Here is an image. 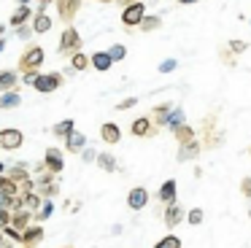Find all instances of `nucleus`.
<instances>
[{"instance_id":"f257e3e1","label":"nucleus","mask_w":251,"mask_h":248,"mask_svg":"<svg viewBox=\"0 0 251 248\" xmlns=\"http://www.w3.org/2000/svg\"><path fill=\"white\" fill-rule=\"evenodd\" d=\"M44 57H46V51H44V46H27L22 51V57H19V70L22 73H30V70H38L41 65H44Z\"/></svg>"},{"instance_id":"f03ea898","label":"nucleus","mask_w":251,"mask_h":248,"mask_svg":"<svg viewBox=\"0 0 251 248\" xmlns=\"http://www.w3.org/2000/svg\"><path fill=\"white\" fill-rule=\"evenodd\" d=\"M78 49H81V35H78L76 27L68 25L65 30H62L60 35V43H57V51L62 54V57H68V54H76Z\"/></svg>"},{"instance_id":"7ed1b4c3","label":"nucleus","mask_w":251,"mask_h":248,"mask_svg":"<svg viewBox=\"0 0 251 248\" xmlns=\"http://www.w3.org/2000/svg\"><path fill=\"white\" fill-rule=\"evenodd\" d=\"M216 113H208L205 119H202V149H216V146H222V135L216 132Z\"/></svg>"},{"instance_id":"20e7f679","label":"nucleus","mask_w":251,"mask_h":248,"mask_svg":"<svg viewBox=\"0 0 251 248\" xmlns=\"http://www.w3.org/2000/svg\"><path fill=\"white\" fill-rule=\"evenodd\" d=\"M62 81H65V75L60 73V70H51V73H41L38 78H35L33 89L44 92V95H51V92H57L62 86Z\"/></svg>"},{"instance_id":"39448f33","label":"nucleus","mask_w":251,"mask_h":248,"mask_svg":"<svg viewBox=\"0 0 251 248\" xmlns=\"http://www.w3.org/2000/svg\"><path fill=\"white\" fill-rule=\"evenodd\" d=\"M22 143H25L22 129H17V127H3L0 129V149L3 151H17Z\"/></svg>"},{"instance_id":"423d86ee","label":"nucleus","mask_w":251,"mask_h":248,"mask_svg":"<svg viewBox=\"0 0 251 248\" xmlns=\"http://www.w3.org/2000/svg\"><path fill=\"white\" fill-rule=\"evenodd\" d=\"M143 16H146V5L132 3V5H127V8H122V25H125L127 30H132V27H138L143 22Z\"/></svg>"},{"instance_id":"0eeeda50","label":"nucleus","mask_w":251,"mask_h":248,"mask_svg":"<svg viewBox=\"0 0 251 248\" xmlns=\"http://www.w3.org/2000/svg\"><path fill=\"white\" fill-rule=\"evenodd\" d=\"M149 199H151V194H149L146 186H132L130 192H127V208L130 210H143L149 205Z\"/></svg>"},{"instance_id":"6e6552de","label":"nucleus","mask_w":251,"mask_h":248,"mask_svg":"<svg viewBox=\"0 0 251 248\" xmlns=\"http://www.w3.org/2000/svg\"><path fill=\"white\" fill-rule=\"evenodd\" d=\"M54 5H57V14H60V19L65 25H71L76 19V14L81 11V0H54Z\"/></svg>"},{"instance_id":"1a4fd4ad","label":"nucleus","mask_w":251,"mask_h":248,"mask_svg":"<svg viewBox=\"0 0 251 248\" xmlns=\"http://www.w3.org/2000/svg\"><path fill=\"white\" fill-rule=\"evenodd\" d=\"M184 219H186V210L181 208L178 202H170V205H165L162 221H165V226H168V229H176V226H178Z\"/></svg>"},{"instance_id":"9d476101","label":"nucleus","mask_w":251,"mask_h":248,"mask_svg":"<svg viewBox=\"0 0 251 248\" xmlns=\"http://www.w3.org/2000/svg\"><path fill=\"white\" fill-rule=\"evenodd\" d=\"M44 167L49 173H54V175H60L62 170H65V159H62V151L60 149H46V154H44Z\"/></svg>"},{"instance_id":"9b49d317","label":"nucleus","mask_w":251,"mask_h":248,"mask_svg":"<svg viewBox=\"0 0 251 248\" xmlns=\"http://www.w3.org/2000/svg\"><path fill=\"white\" fill-rule=\"evenodd\" d=\"M130 135L132 138H151V135H157V127L151 124L149 116H138L135 122L130 124Z\"/></svg>"},{"instance_id":"f8f14e48","label":"nucleus","mask_w":251,"mask_h":248,"mask_svg":"<svg viewBox=\"0 0 251 248\" xmlns=\"http://www.w3.org/2000/svg\"><path fill=\"white\" fill-rule=\"evenodd\" d=\"M44 240V224H30L27 229H22V248H35Z\"/></svg>"},{"instance_id":"ddd939ff","label":"nucleus","mask_w":251,"mask_h":248,"mask_svg":"<svg viewBox=\"0 0 251 248\" xmlns=\"http://www.w3.org/2000/svg\"><path fill=\"white\" fill-rule=\"evenodd\" d=\"M173 108H176L173 102H159L151 111V116H149L154 127H168V119H170V111H173Z\"/></svg>"},{"instance_id":"4468645a","label":"nucleus","mask_w":251,"mask_h":248,"mask_svg":"<svg viewBox=\"0 0 251 248\" xmlns=\"http://www.w3.org/2000/svg\"><path fill=\"white\" fill-rule=\"evenodd\" d=\"M87 135L78 132V129H73L71 135H65V149L71 151V154H81V149H87Z\"/></svg>"},{"instance_id":"2eb2a0df","label":"nucleus","mask_w":251,"mask_h":248,"mask_svg":"<svg viewBox=\"0 0 251 248\" xmlns=\"http://www.w3.org/2000/svg\"><path fill=\"white\" fill-rule=\"evenodd\" d=\"M100 138H103V143H108V146L119 143V140H122V129H119V124H116V122H105V124H100Z\"/></svg>"},{"instance_id":"dca6fc26","label":"nucleus","mask_w":251,"mask_h":248,"mask_svg":"<svg viewBox=\"0 0 251 248\" xmlns=\"http://www.w3.org/2000/svg\"><path fill=\"white\" fill-rule=\"evenodd\" d=\"M51 16L46 14V11H35L33 14V35H44V32H49L51 30Z\"/></svg>"},{"instance_id":"f3484780","label":"nucleus","mask_w":251,"mask_h":248,"mask_svg":"<svg viewBox=\"0 0 251 248\" xmlns=\"http://www.w3.org/2000/svg\"><path fill=\"white\" fill-rule=\"evenodd\" d=\"M111 57H108V51H95V54H89V68H95L98 73H108L111 70Z\"/></svg>"},{"instance_id":"a211bd4d","label":"nucleus","mask_w":251,"mask_h":248,"mask_svg":"<svg viewBox=\"0 0 251 248\" xmlns=\"http://www.w3.org/2000/svg\"><path fill=\"white\" fill-rule=\"evenodd\" d=\"M173 140H176L178 146H186V143H192V140H197L195 127H189V124H181V127H176V129H173Z\"/></svg>"},{"instance_id":"6ab92c4d","label":"nucleus","mask_w":251,"mask_h":248,"mask_svg":"<svg viewBox=\"0 0 251 248\" xmlns=\"http://www.w3.org/2000/svg\"><path fill=\"white\" fill-rule=\"evenodd\" d=\"M176 186H178V183H176L173 178H168V181L159 186V192H157V199H159V202H162V205L176 202Z\"/></svg>"},{"instance_id":"aec40b11","label":"nucleus","mask_w":251,"mask_h":248,"mask_svg":"<svg viewBox=\"0 0 251 248\" xmlns=\"http://www.w3.org/2000/svg\"><path fill=\"white\" fill-rule=\"evenodd\" d=\"M200 151H202L200 140H192V143H186V146H178V162L197 159V156H200Z\"/></svg>"},{"instance_id":"412c9836","label":"nucleus","mask_w":251,"mask_h":248,"mask_svg":"<svg viewBox=\"0 0 251 248\" xmlns=\"http://www.w3.org/2000/svg\"><path fill=\"white\" fill-rule=\"evenodd\" d=\"M19 86V73L17 70H0V92H11Z\"/></svg>"},{"instance_id":"4be33fe9","label":"nucleus","mask_w":251,"mask_h":248,"mask_svg":"<svg viewBox=\"0 0 251 248\" xmlns=\"http://www.w3.org/2000/svg\"><path fill=\"white\" fill-rule=\"evenodd\" d=\"M30 221H33V213L22 208V210H14V213H11V224H8V226H14V229L22 232V229H27V226H30Z\"/></svg>"},{"instance_id":"5701e85b","label":"nucleus","mask_w":251,"mask_h":248,"mask_svg":"<svg viewBox=\"0 0 251 248\" xmlns=\"http://www.w3.org/2000/svg\"><path fill=\"white\" fill-rule=\"evenodd\" d=\"M6 175L11 178V181L17 183V186H19L22 181H27V178H30V173H27V165H25V162H17V165H11V167H8V173H6Z\"/></svg>"},{"instance_id":"b1692460","label":"nucleus","mask_w":251,"mask_h":248,"mask_svg":"<svg viewBox=\"0 0 251 248\" xmlns=\"http://www.w3.org/2000/svg\"><path fill=\"white\" fill-rule=\"evenodd\" d=\"M89 68V57L84 51H76V54H71V70L68 73H81V70H87Z\"/></svg>"},{"instance_id":"393cba45","label":"nucleus","mask_w":251,"mask_h":248,"mask_svg":"<svg viewBox=\"0 0 251 248\" xmlns=\"http://www.w3.org/2000/svg\"><path fill=\"white\" fill-rule=\"evenodd\" d=\"M51 213H54V202H51V199H44V202H41V208H38V213H33L35 224H44V221H49Z\"/></svg>"},{"instance_id":"a878e982","label":"nucleus","mask_w":251,"mask_h":248,"mask_svg":"<svg viewBox=\"0 0 251 248\" xmlns=\"http://www.w3.org/2000/svg\"><path fill=\"white\" fill-rule=\"evenodd\" d=\"M27 19H33V11H30V5H17V11L11 14V27L25 25Z\"/></svg>"},{"instance_id":"bb28decb","label":"nucleus","mask_w":251,"mask_h":248,"mask_svg":"<svg viewBox=\"0 0 251 248\" xmlns=\"http://www.w3.org/2000/svg\"><path fill=\"white\" fill-rule=\"evenodd\" d=\"M41 202H44V199L38 197V192H27V194H22V208H25V210H30V213H38Z\"/></svg>"},{"instance_id":"cd10ccee","label":"nucleus","mask_w":251,"mask_h":248,"mask_svg":"<svg viewBox=\"0 0 251 248\" xmlns=\"http://www.w3.org/2000/svg\"><path fill=\"white\" fill-rule=\"evenodd\" d=\"M95 162H98V167H100V170H105V173H116V170H119V167H116V159L111 154H105V151H100Z\"/></svg>"},{"instance_id":"c85d7f7f","label":"nucleus","mask_w":251,"mask_h":248,"mask_svg":"<svg viewBox=\"0 0 251 248\" xmlns=\"http://www.w3.org/2000/svg\"><path fill=\"white\" fill-rule=\"evenodd\" d=\"M19 102H22V95H19L17 89L3 92V95H0V108H17Z\"/></svg>"},{"instance_id":"c756f323","label":"nucleus","mask_w":251,"mask_h":248,"mask_svg":"<svg viewBox=\"0 0 251 248\" xmlns=\"http://www.w3.org/2000/svg\"><path fill=\"white\" fill-rule=\"evenodd\" d=\"M0 192H3V194H8V197H17V194H19V186H17V183H14L11 178L6 175V173L0 175Z\"/></svg>"},{"instance_id":"7c9ffc66","label":"nucleus","mask_w":251,"mask_h":248,"mask_svg":"<svg viewBox=\"0 0 251 248\" xmlns=\"http://www.w3.org/2000/svg\"><path fill=\"white\" fill-rule=\"evenodd\" d=\"M35 189H38V197L41 199H51V197H57V194H60V183H57V181L46 183V186H35Z\"/></svg>"},{"instance_id":"2f4dec72","label":"nucleus","mask_w":251,"mask_h":248,"mask_svg":"<svg viewBox=\"0 0 251 248\" xmlns=\"http://www.w3.org/2000/svg\"><path fill=\"white\" fill-rule=\"evenodd\" d=\"M73 129H76V124H73V119H65V122H60V124H54L51 127V132L57 135V138H65V135H71Z\"/></svg>"},{"instance_id":"473e14b6","label":"nucleus","mask_w":251,"mask_h":248,"mask_svg":"<svg viewBox=\"0 0 251 248\" xmlns=\"http://www.w3.org/2000/svg\"><path fill=\"white\" fill-rule=\"evenodd\" d=\"M138 27H141L143 32L159 30V27H162V19H159V16H151V14H146V16H143V22H141V25H138Z\"/></svg>"},{"instance_id":"72a5a7b5","label":"nucleus","mask_w":251,"mask_h":248,"mask_svg":"<svg viewBox=\"0 0 251 248\" xmlns=\"http://www.w3.org/2000/svg\"><path fill=\"white\" fill-rule=\"evenodd\" d=\"M181 124H186V116H184V108H178V105H176L173 111H170L168 127H170V129H176V127H181Z\"/></svg>"},{"instance_id":"f704fd0d","label":"nucleus","mask_w":251,"mask_h":248,"mask_svg":"<svg viewBox=\"0 0 251 248\" xmlns=\"http://www.w3.org/2000/svg\"><path fill=\"white\" fill-rule=\"evenodd\" d=\"M108 57H111V62H122V59L127 57V49L122 46V43H114V46L108 49Z\"/></svg>"},{"instance_id":"c9c22d12","label":"nucleus","mask_w":251,"mask_h":248,"mask_svg":"<svg viewBox=\"0 0 251 248\" xmlns=\"http://www.w3.org/2000/svg\"><path fill=\"white\" fill-rule=\"evenodd\" d=\"M154 248H181V237L176 235H165L162 240H157V246Z\"/></svg>"},{"instance_id":"e433bc0d","label":"nucleus","mask_w":251,"mask_h":248,"mask_svg":"<svg viewBox=\"0 0 251 248\" xmlns=\"http://www.w3.org/2000/svg\"><path fill=\"white\" fill-rule=\"evenodd\" d=\"M202 219H205V213H202L200 208H192L189 213H186V221H189L192 226H197V224H202Z\"/></svg>"},{"instance_id":"4c0bfd02","label":"nucleus","mask_w":251,"mask_h":248,"mask_svg":"<svg viewBox=\"0 0 251 248\" xmlns=\"http://www.w3.org/2000/svg\"><path fill=\"white\" fill-rule=\"evenodd\" d=\"M227 49L235 54V57H238V54H243L246 49H249V43H246V41H229V43H227Z\"/></svg>"},{"instance_id":"58836bf2","label":"nucleus","mask_w":251,"mask_h":248,"mask_svg":"<svg viewBox=\"0 0 251 248\" xmlns=\"http://www.w3.org/2000/svg\"><path fill=\"white\" fill-rule=\"evenodd\" d=\"M0 232H3V237H8V240H14V243H19V240H22V232H19V229H14V226H3Z\"/></svg>"},{"instance_id":"ea45409f","label":"nucleus","mask_w":251,"mask_h":248,"mask_svg":"<svg viewBox=\"0 0 251 248\" xmlns=\"http://www.w3.org/2000/svg\"><path fill=\"white\" fill-rule=\"evenodd\" d=\"M240 194H243L246 199H251V175H246L243 181H240Z\"/></svg>"},{"instance_id":"a19ab883","label":"nucleus","mask_w":251,"mask_h":248,"mask_svg":"<svg viewBox=\"0 0 251 248\" xmlns=\"http://www.w3.org/2000/svg\"><path fill=\"white\" fill-rule=\"evenodd\" d=\"M0 210H14V197L0 192Z\"/></svg>"},{"instance_id":"79ce46f5","label":"nucleus","mask_w":251,"mask_h":248,"mask_svg":"<svg viewBox=\"0 0 251 248\" xmlns=\"http://www.w3.org/2000/svg\"><path fill=\"white\" fill-rule=\"evenodd\" d=\"M222 62H224V65H229V68H232V65H238V59H235V54L229 51V49H222Z\"/></svg>"},{"instance_id":"37998d69","label":"nucleus","mask_w":251,"mask_h":248,"mask_svg":"<svg viewBox=\"0 0 251 248\" xmlns=\"http://www.w3.org/2000/svg\"><path fill=\"white\" fill-rule=\"evenodd\" d=\"M38 75H41L38 70H30V73H22V78H19V81H22V84H27V86H33Z\"/></svg>"},{"instance_id":"c03bdc74","label":"nucleus","mask_w":251,"mask_h":248,"mask_svg":"<svg viewBox=\"0 0 251 248\" xmlns=\"http://www.w3.org/2000/svg\"><path fill=\"white\" fill-rule=\"evenodd\" d=\"M178 68V62L176 59H165V62H159V73H170V70Z\"/></svg>"},{"instance_id":"a18cd8bd","label":"nucleus","mask_w":251,"mask_h":248,"mask_svg":"<svg viewBox=\"0 0 251 248\" xmlns=\"http://www.w3.org/2000/svg\"><path fill=\"white\" fill-rule=\"evenodd\" d=\"M81 159H84V162H95V159H98V151L87 146V149H81Z\"/></svg>"},{"instance_id":"49530a36","label":"nucleus","mask_w":251,"mask_h":248,"mask_svg":"<svg viewBox=\"0 0 251 248\" xmlns=\"http://www.w3.org/2000/svg\"><path fill=\"white\" fill-rule=\"evenodd\" d=\"M135 105H138L135 97H127V100H122L119 105H116V111H127V108H135Z\"/></svg>"},{"instance_id":"de8ad7c7","label":"nucleus","mask_w":251,"mask_h":248,"mask_svg":"<svg viewBox=\"0 0 251 248\" xmlns=\"http://www.w3.org/2000/svg\"><path fill=\"white\" fill-rule=\"evenodd\" d=\"M14 30H17L19 38H30V35H33V27H27V25H19V27H14Z\"/></svg>"},{"instance_id":"09e8293b","label":"nucleus","mask_w":251,"mask_h":248,"mask_svg":"<svg viewBox=\"0 0 251 248\" xmlns=\"http://www.w3.org/2000/svg\"><path fill=\"white\" fill-rule=\"evenodd\" d=\"M11 224V210H0V229Z\"/></svg>"},{"instance_id":"8fccbe9b","label":"nucleus","mask_w":251,"mask_h":248,"mask_svg":"<svg viewBox=\"0 0 251 248\" xmlns=\"http://www.w3.org/2000/svg\"><path fill=\"white\" fill-rule=\"evenodd\" d=\"M119 8H127V5H132V3H141V0H114Z\"/></svg>"},{"instance_id":"3c124183","label":"nucleus","mask_w":251,"mask_h":248,"mask_svg":"<svg viewBox=\"0 0 251 248\" xmlns=\"http://www.w3.org/2000/svg\"><path fill=\"white\" fill-rule=\"evenodd\" d=\"M35 3H38V11H46L51 3H54V0H35Z\"/></svg>"},{"instance_id":"603ef678","label":"nucleus","mask_w":251,"mask_h":248,"mask_svg":"<svg viewBox=\"0 0 251 248\" xmlns=\"http://www.w3.org/2000/svg\"><path fill=\"white\" fill-rule=\"evenodd\" d=\"M176 3H181V5H192V3H200V0H176Z\"/></svg>"},{"instance_id":"864d4df0","label":"nucleus","mask_w":251,"mask_h":248,"mask_svg":"<svg viewBox=\"0 0 251 248\" xmlns=\"http://www.w3.org/2000/svg\"><path fill=\"white\" fill-rule=\"evenodd\" d=\"M3 49H6V41H3V38H0V51H3Z\"/></svg>"},{"instance_id":"5fc2aeb1","label":"nucleus","mask_w":251,"mask_h":248,"mask_svg":"<svg viewBox=\"0 0 251 248\" xmlns=\"http://www.w3.org/2000/svg\"><path fill=\"white\" fill-rule=\"evenodd\" d=\"M3 173H6V165H3V162H0V175H3Z\"/></svg>"},{"instance_id":"6e6d98bb","label":"nucleus","mask_w":251,"mask_h":248,"mask_svg":"<svg viewBox=\"0 0 251 248\" xmlns=\"http://www.w3.org/2000/svg\"><path fill=\"white\" fill-rule=\"evenodd\" d=\"M95 3H105V5H108V3H114V0H95Z\"/></svg>"},{"instance_id":"4d7b16f0","label":"nucleus","mask_w":251,"mask_h":248,"mask_svg":"<svg viewBox=\"0 0 251 248\" xmlns=\"http://www.w3.org/2000/svg\"><path fill=\"white\" fill-rule=\"evenodd\" d=\"M17 3H19V5H27V3H30V0H17Z\"/></svg>"},{"instance_id":"13d9d810","label":"nucleus","mask_w":251,"mask_h":248,"mask_svg":"<svg viewBox=\"0 0 251 248\" xmlns=\"http://www.w3.org/2000/svg\"><path fill=\"white\" fill-rule=\"evenodd\" d=\"M3 32H6V27H3V25H0V38H3Z\"/></svg>"},{"instance_id":"bf43d9fd","label":"nucleus","mask_w":251,"mask_h":248,"mask_svg":"<svg viewBox=\"0 0 251 248\" xmlns=\"http://www.w3.org/2000/svg\"><path fill=\"white\" fill-rule=\"evenodd\" d=\"M249 219H251V208H249Z\"/></svg>"},{"instance_id":"052dcab7","label":"nucleus","mask_w":251,"mask_h":248,"mask_svg":"<svg viewBox=\"0 0 251 248\" xmlns=\"http://www.w3.org/2000/svg\"><path fill=\"white\" fill-rule=\"evenodd\" d=\"M0 240H3V232H0Z\"/></svg>"},{"instance_id":"680f3d73","label":"nucleus","mask_w":251,"mask_h":248,"mask_svg":"<svg viewBox=\"0 0 251 248\" xmlns=\"http://www.w3.org/2000/svg\"><path fill=\"white\" fill-rule=\"evenodd\" d=\"M249 154H251V149H249Z\"/></svg>"},{"instance_id":"e2e57ef3","label":"nucleus","mask_w":251,"mask_h":248,"mask_svg":"<svg viewBox=\"0 0 251 248\" xmlns=\"http://www.w3.org/2000/svg\"><path fill=\"white\" fill-rule=\"evenodd\" d=\"M65 248H71V246H65Z\"/></svg>"}]
</instances>
